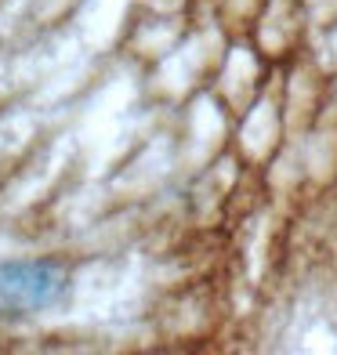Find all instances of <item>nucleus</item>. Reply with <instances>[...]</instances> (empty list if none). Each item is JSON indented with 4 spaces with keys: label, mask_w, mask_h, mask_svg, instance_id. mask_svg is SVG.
Listing matches in <instances>:
<instances>
[{
    "label": "nucleus",
    "mask_w": 337,
    "mask_h": 355,
    "mask_svg": "<svg viewBox=\"0 0 337 355\" xmlns=\"http://www.w3.org/2000/svg\"><path fill=\"white\" fill-rule=\"evenodd\" d=\"M69 294V268L47 257H0V319L40 315Z\"/></svg>",
    "instance_id": "f257e3e1"
}]
</instances>
